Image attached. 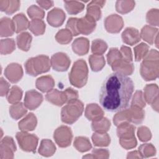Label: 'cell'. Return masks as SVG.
<instances>
[{
  "mask_svg": "<svg viewBox=\"0 0 159 159\" xmlns=\"http://www.w3.org/2000/svg\"><path fill=\"white\" fill-rule=\"evenodd\" d=\"M134 89V83L127 76L115 72L111 73L101 88L100 104L107 111L123 110L129 106Z\"/></svg>",
  "mask_w": 159,
  "mask_h": 159,
  "instance_id": "1",
  "label": "cell"
},
{
  "mask_svg": "<svg viewBox=\"0 0 159 159\" xmlns=\"http://www.w3.org/2000/svg\"><path fill=\"white\" fill-rule=\"evenodd\" d=\"M140 73L142 78L145 81L156 80L159 74V55L157 50L152 49L140 64Z\"/></svg>",
  "mask_w": 159,
  "mask_h": 159,
  "instance_id": "2",
  "label": "cell"
},
{
  "mask_svg": "<svg viewBox=\"0 0 159 159\" xmlns=\"http://www.w3.org/2000/svg\"><path fill=\"white\" fill-rule=\"evenodd\" d=\"M145 112L142 108L135 106H130L129 109L118 111L113 117V122L116 126L123 122L139 124L143 122Z\"/></svg>",
  "mask_w": 159,
  "mask_h": 159,
  "instance_id": "3",
  "label": "cell"
},
{
  "mask_svg": "<svg viewBox=\"0 0 159 159\" xmlns=\"http://www.w3.org/2000/svg\"><path fill=\"white\" fill-rule=\"evenodd\" d=\"M51 63L49 57L47 55H38L28 59L24 65L27 74L36 76L40 74L46 73L50 69Z\"/></svg>",
  "mask_w": 159,
  "mask_h": 159,
  "instance_id": "4",
  "label": "cell"
},
{
  "mask_svg": "<svg viewBox=\"0 0 159 159\" xmlns=\"http://www.w3.org/2000/svg\"><path fill=\"white\" fill-rule=\"evenodd\" d=\"M88 68L86 61L83 59L76 60L69 74V81L75 87L81 88L87 83Z\"/></svg>",
  "mask_w": 159,
  "mask_h": 159,
  "instance_id": "5",
  "label": "cell"
},
{
  "mask_svg": "<svg viewBox=\"0 0 159 159\" xmlns=\"http://www.w3.org/2000/svg\"><path fill=\"white\" fill-rule=\"evenodd\" d=\"M135 130V126L129 122H123L117 125V135L119 139V143L124 148L129 150L137 146Z\"/></svg>",
  "mask_w": 159,
  "mask_h": 159,
  "instance_id": "6",
  "label": "cell"
},
{
  "mask_svg": "<svg viewBox=\"0 0 159 159\" xmlns=\"http://www.w3.org/2000/svg\"><path fill=\"white\" fill-rule=\"evenodd\" d=\"M84 111L83 103L78 99L67 102L61 111V119L63 122L72 124L82 115Z\"/></svg>",
  "mask_w": 159,
  "mask_h": 159,
  "instance_id": "7",
  "label": "cell"
},
{
  "mask_svg": "<svg viewBox=\"0 0 159 159\" xmlns=\"http://www.w3.org/2000/svg\"><path fill=\"white\" fill-rule=\"evenodd\" d=\"M16 139L20 148L27 152H35L39 139L34 134L27 132H19L16 134Z\"/></svg>",
  "mask_w": 159,
  "mask_h": 159,
  "instance_id": "8",
  "label": "cell"
},
{
  "mask_svg": "<svg viewBox=\"0 0 159 159\" xmlns=\"http://www.w3.org/2000/svg\"><path fill=\"white\" fill-rule=\"evenodd\" d=\"M53 138L55 142L60 147H67L70 145L73 139L72 131L68 127L61 125L55 130Z\"/></svg>",
  "mask_w": 159,
  "mask_h": 159,
  "instance_id": "9",
  "label": "cell"
},
{
  "mask_svg": "<svg viewBox=\"0 0 159 159\" xmlns=\"http://www.w3.org/2000/svg\"><path fill=\"white\" fill-rule=\"evenodd\" d=\"M51 66L57 71H66L70 65L71 61L68 56L63 52H58L53 54L50 59Z\"/></svg>",
  "mask_w": 159,
  "mask_h": 159,
  "instance_id": "10",
  "label": "cell"
},
{
  "mask_svg": "<svg viewBox=\"0 0 159 159\" xmlns=\"http://www.w3.org/2000/svg\"><path fill=\"white\" fill-rule=\"evenodd\" d=\"M16 151V146L11 137L6 136L1 140L0 158L11 159L14 158V153Z\"/></svg>",
  "mask_w": 159,
  "mask_h": 159,
  "instance_id": "11",
  "label": "cell"
},
{
  "mask_svg": "<svg viewBox=\"0 0 159 159\" xmlns=\"http://www.w3.org/2000/svg\"><path fill=\"white\" fill-rule=\"evenodd\" d=\"M106 30L111 34L119 33L124 26V20L121 16L117 14H111L104 20Z\"/></svg>",
  "mask_w": 159,
  "mask_h": 159,
  "instance_id": "12",
  "label": "cell"
},
{
  "mask_svg": "<svg viewBox=\"0 0 159 159\" xmlns=\"http://www.w3.org/2000/svg\"><path fill=\"white\" fill-rule=\"evenodd\" d=\"M42 101V94L36 90L32 89L26 91L24 98V105L27 109L34 110L41 104Z\"/></svg>",
  "mask_w": 159,
  "mask_h": 159,
  "instance_id": "13",
  "label": "cell"
},
{
  "mask_svg": "<svg viewBox=\"0 0 159 159\" xmlns=\"http://www.w3.org/2000/svg\"><path fill=\"white\" fill-rule=\"evenodd\" d=\"M4 75L11 83H16L22 78V68L18 63H12L8 65L5 68Z\"/></svg>",
  "mask_w": 159,
  "mask_h": 159,
  "instance_id": "14",
  "label": "cell"
},
{
  "mask_svg": "<svg viewBox=\"0 0 159 159\" xmlns=\"http://www.w3.org/2000/svg\"><path fill=\"white\" fill-rule=\"evenodd\" d=\"M112 70L117 73L125 76L130 75L134 70V66L131 61L123 59L122 58L117 60L111 65Z\"/></svg>",
  "mask_w": 159,
  "mask_h": 159,
  "instance_id": "15",
  "label": "cell"
},
{
  "mask_svg": "<svg viewBox=\"0 0 159 159\" xmlns=\"http://www.w3.org/2000/svg\"><path fill=\"white\" fill-rule=\"evenodd\" d=\"M96 22L94 19L88 16L78 19L77 21V29L79 34L89 35L92 33L96 28Z\"/></svg>",
  "mask_w": 159,
  "mask_h": 159,
  "instance_id": "16",
  "label": "cell"
},
{
  "mask_svg": "<svg viewBox=\"0 0 159 159\" xmlns=\"http://www.w3.org/2000/svg\"><path fill=\"white\" fill-rule=\"evenodd\" d=\"M66 15L64 11L61 9L55 7L48 12L47 20L51 26L58 27L63 24Z\"/></svg>",
  "mask_w": 159,
  "mask_h": 159,
  "instance_id": "17",
  "label": "cell"
},
{
  "mask_svg": "<svg viewBox=\"0 0 159 159\" xmlns=\"http://www.w3.org/2000/svg\"><path fill=\"white\" fill-rule=\"evenodd\" d=\"M121 37L123 42L129 45L137 43L141 39L139 30L134 27H127L122 33Z\"/></svg>",
  "mask_w": 159,
  "mask_h": 159,
  "instance_id": "18",
  "label": "cell"
},
{
  "mask_svg": "<svg viewBox=\"0 0 159 159\" xmlns=\"http://www.w3.org/2000/svg\"><path fill=\"white\" fill-rule=\"evenodd\" d=\"M105 3V1H93L90 2L87 6L86 16L91 17L96 21L99 20L101 17V8L104 6Z\"/></svg>",
  "mask_w": 159,
  "mask_h": 159,
  "instance_id": "19",
  "label": "cell"
},
{
  "mask_svg": "<svg viewBox=\"0 0 159 159\" xmlns=\"http://www.w3.org/2000/svg\"><path fill=\"white\" fill-rule=\"evenodd\" d=\"M104 111L97 104H89L86 106L84 112L86 117L91 121H96L104 117Z\"/></svg>",
  "mask_w": 159,
  "mask_h": 159,
  "instance_id": "20",
  "label": "cell"
},
{
  "mask_svg": "<svg viewBox=\"0 0 159 159\" xmlns=\"http://www.w3.org/2000/svg\"><path fill=\"white\" fill-rule=\"evenodd\" d=\"M45 98L50 103L58 106H61L66 102V98L64 91H58L57 89H52L48 91Z\"/></svg>",
  "mask_w": 159,
  "mask_h": 159,
  "instance_id": "21",
  "label": "cell"
},
{
  "mask_svg": "<svg viewBox=\"0 0 159 159\" xmlns=\"http://www.w3.org/2000/svg\"><path fill=\"white\" fill-rule=\"evenodd\" d=\"M71 47L74 53L78 55H84L89 51V41L86 38L79 37L73 41Z\"/></svg>",
  "mask_w": 159,
  "mask_h": 159,
  "instance_id": "22",
  "label": "cell"
},
{
  "mask_svg": "<svg viewBox=\"0 0 159 159\" xmlns=\"http://www.w3.org/2000/svg\"><path fill=\"white\" fill-rule=\"evenodd\" d=\"M37 124L36 116L33 113L28 114L18 124V127L21 131L29 132L35 129Z\"/></svg>",
  "mask_w": 159,
  "mask_h": 159,
  "instance_id": "23",
  "label": "cell"
},
{
  "mask_svg": "<svg viewBox=\"0 0 159 159\" xmlns=\"http://www.w3.org/2000/svg\"><path fill=\"white\" fill-rule=\"evenodd\" d=\"M36 88L43 93H48L53 89L55 86L53 78L50 75L39 77L35 81Z\"/></svg>",
  "mask_w": 159,
  "mask_h": 159,
  "instance_id": "24",
  "label": "cell"
},
{
  "mask_svg": "<svg viewBox=\"0 0 159 159\" xmlns=\"http://www.w3.org/2000/svg\"><path fill=\"white\" fill-rule=\"evenodd\" d=\"M143 95L145 102L149 104L158 100V85L156 84H147L144 88Z\"/></svg>",
  "mask_w": 159,
  "mask_h": 159,
  "instance_id": "25",
  "label": "cell"
},
{
  "mask_svg": "<svg viewBox=\"0 0 159 159\" xmlns=\"http://www.w3.org/2000/svg\"><path fill=\"white\" fill-rule=\"evenodd\" d=\"M158 29L151 25H145L142 27L140 32V37L150 45L154 43L155 39L158 35Z\"/></svg>",
  "mask_w": 159,
  "mask_h": 159,
  "instance_id": "26",
  "label": "cell"
},
{
  "mask_svg": "<svg viewBox=\"0 0 159 159\" xmlns=\"http://www.w3.org/2000/svg\"><path fill=\"white\" fill-rule=\"evenodd\" d=\"M12 22L16 33H20L29 28V22L26 16L22 13L15 15L12 18Z\"/></svg>",
  "mask_w": 159,
  "mask_h": 159,
  "instance_id": "27",
  "label": "cell"
},
{
  "mask_svg": "<svg viewBox=\"0 0 159 159\" xmlns=\"http://www.w3.org/2000/svg\"><path fill=\"white\" fill-rule=\"evenodd\" d=\"M15 32L12 20L10 18L4 17L0 21V35L1 37H9Z\"/></svg>",
  "mask_w": 159,
  "mask_h": 159,
  "instance_id": "28",
  "label": "cell"
},
{
  "mask_svg": "<svg viewBox=\"0 0 159 159\" xmlns=\"http://www.w3.org/2000/svg\"><path fill=\"white\" fill-rule=\"evenodd\" d=\"M32 40V37L29 32H23L16 37L17 45L20 50L27 52L30 48Z\"/></svg>",
  "mask_w": 159,
  "mask_h": 159,
  "instance_id": "29",
  "label": "cell"
},
{
  "mask_svg": "<svg viewBox=\"0 0 159 159\" xmlns=\"http://www.w3.org/2000/svg\"><path fill=\"white\" fill-rule=\"evenodd\" d=\"M56 151V147L53 142L49 139H43L39 148L40 155L48 157L52 156Z\"/></svg>",
  "mask_w": 159,
  "mask_h": 159,
  "instance_id": "30",
  "label": "cell"
},
{
  "mask_svg": "<svg viewBox=\"0 0 159 159\" xmlns=\"http://www.w3.org/2000/svg\"><path fill=\"white\" fill-rule=\"evenodd\" d=\"M89 63L92 71L98 72L104 68L106 61L102 55L93 54L89 57Z\"/></svg>",
  "mask_w": 159,
  "mask_h": 159,
  "instance_id": "31",
  "label": "cell"
},
{
  "mask_svg": "<svg viewBox=\"0 0 159 159\" xmlns=\"http://www.w3.org/2000/svg\"><path fill=\"white\" fill-rule=\"evenodd\" d=\"M27 107L22 102L13 104L9 107L10 116L15 120H18L23 117L27 113Z\"/></svg>",
  "mask_w": 159,
  "mask_h": 159,
  "instance_id": "32",
  "label": "cell"
},
{
  "mask_svg": "<svg viewBox=\"0 0 159 159\" xmlns=\"http://www.w3.org/2000/svg\"><path fill=\"white\" fill-rule=\"evenodd\" d=\"M111 127V122L106 117H102L99 120L93 121L91 124V128L95 132L106 133Z\"/></svg>",
  "mask_w": 159,
  "mask_h": 159,
  "instance_id": "33",
  "label": "cell"
},
{
  "mask_svg": "<svg viewBox=\"0 0 159 159\" xmlns=\"http://www.w3.org/2000/svg\"><path fill=\"white\" fill-rule=\"evenodd\" d=\"M64 6L69 14L75 15L83 11L84 8L83 3L76 1H65Z\"/></svg>",
  "mask_w": 159,
  "mask_h": 159,
  "instance_id": "34",
  "label": "cell"
},
{
  "mask_svg": "<svg viewBox=\"0 0 159 159\" xmlns=\"http://www.w3.org/2000/svg\"><path fill=\"white\" fill-rule=\"evenodd\" d=\"M91 139L94 145L97 147H107L111 142V138L106 132H94Z\"/></svg>",
  "mask_w": 159,
  "mask_h": 159,
  "instance_id": "35",
  "label": "cell"
},
{
  "mask_svg": "<svg viewBox=\"0 0 159 159\" xmlns=\"http://www.w3.org/2000/svg\"><path fill=\"white\" fill-rule=\"evenodd\" d=\"M73 145L75 148L80 152H85L92 148L89 140L86 137H76L75 139Z\"/></svg>",
  "mask_w": 159,
  "mask_h": 159,
  "instance_id": "36",
  "label": "cell"
},
{
  "mask_svg": "<svg viewBox=\"0 0 159 159\" xmlns=\"http://www.w3.org/2000/svg\"><path fill=\"white\" fill-rule=\"evenodd\" d=\"M45 27V22L41 19H33L29 24V29L36 36L43 34Z\"/></svg>",
  "mask_w": 159,
  "mask_h": 159,
  "instance_id": "37",
  "label": "cell"
},
{
  "mask_svg": "<svg viewBox=\"0 0 159 159\" xmlns=\"http://www.w3.org/2000/svg\"><path fill=\"white\" fill-rule=\"evenodd\" d=\"M22 90L17 86H13L9 91L6 95V98L7 101L13 104L21 100L22 97Z\"/></svg>",
  "mask_w": 159,
  "mask_h": 159,
  "instance_id": "38",
  "label": "cell"
},
{
  "mask_svg": "<svg viewBox=\"0 0 159 159\" xmlns=\"http://www.w3.org/2000/svg\"><path fill=\"white\" fill-rule=\"evenodd\" d=\"M135 4L134 1H117L116 2V9L120 14H127L132 11Z\"/></svg>",
  "mask_w": 159,
  "mask_h": 159,
  "instance_id": "39",
  "label": "cell"
},
{
  "mask_svg": "<svg viewBox=\"0 0 159 159\" xmlns=\"http://www.w3.org/2000/svg\"><path fill=\"white\" fill-rule=\"evenodd\" d=\"M16 48V43L13 39H1L0 42V53L7 55L12 53Z\"/></svg>",
  "mask_w": 159,
  "mask_h": 159,
  "instance_id": "40",
  "label": "cell"
},
{
  "mask_svg": "<svg viewBox=\"0 0 159 159\" xmlns=\"http://www.w3.org/2000/svg\"><path fill=\"white\" fill-rule=\"evenodd\" d=\"M73 34L67 29L60 30L55 35L56 40L60 44L65 45L70 43L73 39Z\"/></svg>",
  "mask_w": 159,
  "mask_h": 159,
  "instance_id": "41",
  "label": "cell"
},
{
  "mask_svg": "<svg viewBox=\"0 0 159 159\" xmlns=\"http://www.w3.org/2000/svg\"><path fill=\"white\" fill-rule=\"evenodd\" d=\"M107 48V45L106 42L101 39H95L92 42L91 52L93 54L102 55Z\"/></svg>",
  "mask_w": 159,
  "mask_h": 159,
  "instance_id": "42",
  "label": "cell"
},
{
  "mask_svg": "<svg viewBox=\"0 0 159 159\" xmlns=\"http://www.w3.org/2000/svg\"><path fill=\"white\" fill-rule=\"evenodd\" d=\"M135 60L136 61H140L142 60L149 51V46L145 43H140L136 45L134 48Z\"/></svg>",
  "mask_w": 159,
  "mask_h": 159,
  "instance_id": "43",
  "label": "cell"
},
{
  "mask_svg": "<svg viewBox=\"0 0 159 159\" xmlns=\"http://www.w3.org/2000/svg\"><path fill=\"white\" fill-rule=\"evenodd\" d=\"M29 17L33 19H42L45 16L44 11L36 5H32L27 9Z\"/></svg>",
  "mask_w": 159,
  "mask_h": 159,
  "instance_id": "44",
  "label": "cell"
},
{
  "mask_svg": "<svg viewBox=\"0 0 159 159\" xmlns=\"http://www.w3.org/2000/svg\"><path fill=\"white\" fill-rule=\"evenodd\" d=\"M139 152L142 158H148L155 155L156 149L152 143H143L139 147Z\"/></svg>",
  "mask_w": 159,
  "mask_h": 159,
  "instance_id": "45",
  "label": "cell"
},
{
  "mask_svg": "<svg viewBox=\"0 0 159 159\" xmlns=\"http://www.w3.org/2000/svg\"><path fill=\"white\" fill-rule=\"evenodd\" d=\"M159 10L152 9L148 11L146 15V20L151 26H158L159 24Z\"/></svg>",
  "mask_w": 159,
  "mask_h": 159,
  "instance_id": "46",
  "label": "cell"
},
{
  "mask_svg": "<svg viewBox=\"0 0 159 159\" xmlns=\"http://www.w3.org/2000/svg\"><path fill=\"white\" fill-rule=\"evenodd\" d=\"M130 106H138L140 108H143L146 106V102L144 99L143 93L142 91H137L132 98Z\"/></svg>",
  "mask_w": 159,
  "mask_h": 159,
  "instance_id": "47",
  "label": "cell"
},
{
  "mask_svg": "<svg viewBox=\"0 0 159 159\" xmlns=\"http://www.w3.org/2000/svg\"><path fill=\"white\" fill-rule=\"evenodd\" d=\"M137 135L141 142H147L152 138V133L150 129L145 126H141L137 130Z\"/></svg>",
  "mask_w": 159,
  "mask_h": 159,
  "instance_id": "48",
  "label": "cell"
},
{
  "mask_svg": "<svg viewBox=\"0 0 159 159\" xmlns=\"http://www.w3.org/2000/svg\"><path fill=\"white\" fill-rule=\"evenodd\" d=\"M122 58V55L120 50L117 48H110L109 52L107 54V60L109 65H111L113 62L118 59Z\"/></svg>",
  "mask_w": 159,
  "mask_h": 159,
  "instance_id": "49",
  "label": "cell"
},
{
  "mask_svg": "<svg viewBox=\"0 0 159 159\" xmlns=\"http://www.w3.org/2000/svg\"><path fill=\"white\" fill-rule=\"evenodd\" d=\"M78 18L76 17H71L68 19V20L66 22V29H68L73 36H77L79 35V32L77 29V21Z\"/></svg>",
  "mask_w": 159,
  "mask_h": 159,
  "instance_id": "50",
  "label": "cell"
},
{
  "mask_svg": "<svg viewBox=\"0 0 159 159\" xmlns=\"http://www.w3.org/2000/svg\"><path fill=\"white\" fill-rule=\"evenodd\" d=\"M20 2L17 0H9V3L7 7L5 12L7 14L11 15L14 14L15 12L18 11L20 7Z\"/></svg>",
  "mask_w": 159,
  "mask_h": 159,
  "instance_id": "51",
  "label": "cell"
},
{
  "mask_svg": "<svg viewBox=\"0 0 159 159\" xmlns=\"http://www.w3.org/2000/svg\"><path fill=\"white\" fill-rule=\"evenodd\" d=\"M91 155L93 158H108L109 157V152L106 149L94 148L93 150Z\"/></svg>",
  "mask_w": 159,
  "mask_h": 159,
  "instance_id": "52",
  "label": "cell"
},
{
  "mask_svg": "<svg viewBox=\"0 0 159 159\" xmlns=\"http://www.w3.org/2000/svg\"><path fill=\"white\" fill-rule=\"evenodd\" d=\"M64 93L66 98V102L76 100L78 98V91L73 89V88H68L64 91Z\"/></svg>",
  "mask_w": 159,
  "mask_h": 159,
  "instance_id": "53",
  "label": "cell"
},
{
  "mask_svg": "<svg viewBox=\"0 0 159 159\" xmlns=\"http://www.w3.org/2000/svg\"><path fill=\"white\" fill-rule=\"evenodd\" d=\"M122 55V58L124 60H126L129 61H132L133 57H132V53L131 49L127 46H122L120 49L119 50Z\"/></svg>",
  "mask_w": 159,
  "mask_h": 159,
  "instance_id": "54",
  "label": "cell"
},
{
  "mask_svg": "<svg viewBox=\"0 0 159 159\" xmlns=\"http://www.w3.org/2000/svg\"><path fill=\"white\" fill-rule=\"evenodd\" d=\"M9 91V84L2 77L0 79V95L1 96H6Z\"/></svg>",
  "mask_w": 159,
  "mask_h": 159,
  "instance_id": "55",
  "label": "cell"
},
{
  "mask_svg": "<svg viewBox=\"0 0 159 159\" xmlns=\"http://www.w3.org/2000/svg\"><path fill=\"white\" fill-rule=\"evenodd\" d=\"M37 3L45 9H48L53 5V1H37Z\"/></svg>",
  "mask_w": 159,
  "mask_h": 159,
  "instance_id": "56",
  "label": "cell"
},
{
  "mask_svg": "<svg viewBox=\"0 0 159 159\" xmlns=\"http://www.w3.org/2000/svg\"><path fill=\"white\" fill-rule=\"evenodd\" d=\"M142 158V155H140V152L137 150L130 152L127 153V158Z\"/></svg>",
  "mask_w": 159,
  "mask_h": 159,
  "instance_id": "57",
  "label": "cell"
},
{
  "mask_svg": "<svg viewBox=\"0 0 159 159\" xmlns=\"http://www.w3.org/2000/svg\"><path fill=\"white\" fill-rule=\"evenodd\" d=\"M9 3V0H0V9L1 11L5 12Z\"/></svg>",
  "mask_w": 159,
  "mask_h": 159,
  "instance_id": "58",
  "label": "cell"
}]
</instances>
